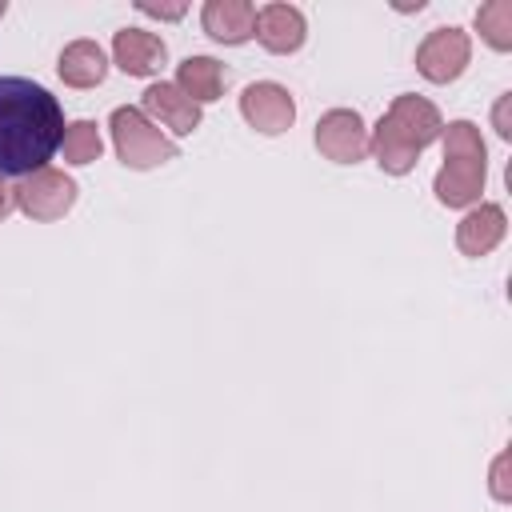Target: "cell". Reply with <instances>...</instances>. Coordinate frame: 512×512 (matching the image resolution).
Instances as JSON below:
<instances>
[{
    "instance_id": "11",
    "label": "cell",
    "mask_w": 512,
    "mask_h": 512,
    "mask_svg": "<svg viewBox=\"0 0 512 512\" xmlns=\"http://www.w3.org/2000/svg\"><path fill=\"white\" fill-rule=\"evenodd\" d=\"M168 60V44L148 28H120L112 36V64L124 76H156Z\"/></svg>"
},
{
    "instance_id": "6",
    "label": "cell",
    "mask_w": 512,
    "mask_h": 512,
    "mask_svg": "<svg viewBox=\"0 0 512 512\" xmlns=\"http://www.w3.org/2000/svg\"><path fill=\"white\" fill-rule=\"evenodd\" d=\"M316 152L332 164H360L368 156V124L356 108H328L316 120Z\"/></svg>"
},
{
    "instance_id": "14",
    "label": "cell",
    "mask_w": 512,
    "mask_h": 512,
    "mask_svg": "<svg viewBox=\"0 0 512 512\" xmlns=\"http://www.w3.org/2000/svg\"><path fill=\"white\" fill-rule=\"evenodd\" d=\"M56 72H60V80L68 88H80V92L84 88H96L108 76V52L96 40H88V36L68 40L60 48V56H56Z\"/></svg>"
},
{
    "instance_id": "23",
    "label": "cell",
    "mask_w": 512,
    "mask_h": 512,
    "mask_svg": "<svg viewBox=\"0 0 512 512\" xmlns=\"http://www.w3.org/2000/svg\"><path fill=\"white\" fill-rule=\"evenodd\" d=\"M4 12H8V4H4V0H0V16H4Z\"/></svg>"
},
{
    "instance_id": "8",
    "label": "cell",
    "mask_w": 512,
    "mask_h": 512,
    "mask_svg": "<svg viewBox=\"0 0 512 512\" xmlns=\"http://www.w3.org/2000/svg\"><path fill=\"white\" fill-rule=\"evenodd\" d=\"M140 112L164 132H172V140L176 136H192L196 128H200V120H204V108L196 104V100H188L172 80H152L148 88H144V100H140Z\"/></svg>"
},
{
    "instance_id": "22",
    "label": "cell",
    "mask_w": 512,
    "mask_h": 512,
    "mask_svg": "<svg viewBox=\"0 0 512 512\" xmlns=\"http://www.w3.org/2000/svg\"><path fill=\"white\" fill-rule=\"evenodd\" d=\"M12 212H16V192H12V184L0 176V220L12 216Z\"/></svg>"
},
{
    "instance_id": "5",
    "label": "cell",
    "mask_w": 512,
    "mask_h": 512,
    "mask_svg": "<svg viewBox=\"0 0 512 512\" xmlns=\"http://www.w3.org/2000/svg\"><path fill=\"white\" fill-rule=\"evenodd\" d=\"M472 64V36L456 24L432 28L420 44H416V72L428 84H452L464 76V68Z\"/></svg>"
},
{
    "instance_id": "21",
    "label": "cell",
    "mask_w": 512,
    "mask_h": 512,
    "mask_svg": "<svg viewBox=\"0 0 512 512\" xmlns=\"http://www.w3.org/2000/svg\"><path fill=\"white\" fill-rule=\"evenodd\" d=\"M136 8L144 16H156V20H184L188 16V4H152V0H140Z\"/></svg>"
},
{
    "instance_id": "19",
    "label": "cell",
    "mask_w": 512,
    "mask_h": 512,
    "mask_svg": "<svg viewBox=\"0 0 512 512\" xmlns=\"http://www.w3.org/2000/svg\"><path fill=\"white\" fill-rule=\"evenodd\" d=\"M488 488H492V496H496L500 504L512 500V488H508V452H500V456L492 460V480H488Z\"/></svg>"
},
{
    "instance_id": "4",
    "label": "cell",
    "mask_w": 512,
    "mask_h": 512,
    "mask_svg": "<svg viewBox=\"0 0 512 512\" xmlns=\"http://www.w3.org/2000/svg\"><path fill=\"white\" fill-rule=\"evenodd\" d=\"M12 192H16V208L28 216V220H36V224H52V220H64L68 212H72V204H76V196H80V184L68 176V172H60V168H40V172H32V176H20L16 184H12Z\"/></svg>"
},
{
    "instance_id": "20",
    "label": "cell",
    "mask_w": 512,
    "mask_h": 512,
    "mask_svg": "<svg viewBox=\"0 0 512 512\" xmlns=\"http://www.w3.org/2000/svg\"><path fill=\"white\" fill-rule=\"evenodd\" d=\"M508 108H512V92H500V96H496V108H492V128H496V136H500V140H512Z\"/></svg>"
},
{
    "instance_id": "17",
    "label": "cell",
    "mask_w": 512,
    "mask_h": 512,
    "mask_svg": "<svg viewBox=\"0 0 512 512\" xmlns=\"http://www.w3.org/2000/svg\"><path fill=\"white\" fill-rule=\"evenodd\" d=\"M480 40L492 48V52H512V0H488L476 8L472 16Z\"/></svg>"
},
{
    "instance_id": "3",
    "label": "cell",
    "mask_w": 512,
    "mask_h": 512,
    "mask_svg": "<svg viewBox=\"0 0 512 512\" xmlns=\"http://www.w3.org/2000/svg\"><path fill=\"white\" fill-rule=\"evenodd\" d=\"M108 132H112V148H116L120 164L132 172H148V168H160V164L180 156V144L168 132H160L136 104L112 108Z\"/></svg>"
},
{
    "instance_id": "12",
    "label": "cell",
    "mask_w": 512,
    "mask_h": 512,
    "mask_svg": "<svg viewBox=\"0 0 512 512\" xmlns=\"http://www.w3.org/2000/svg\"><path fill=\"white\" fill-rule=\"evenodd\" d=\"M200 28L216 44H248L256 36V4L252 0H204Z\"/></svg>"
},
{
    "instance_id": "2",
    "label": "cell",
    "mask_w": 512,
    "mask_h": 512,
    "mask_svg": "<svg viewBox=\"0 0 512 512\" xmlns=\"http://www.w3.org/2000/svg\"><path fill=\"white\" fill-rule=\"evenodd\" d=\"M444 164L432 180V192L444 208H472L480 204L488 180V144L472 120H448L440 132Z\"/></svg>"
},
{
    "instance_id": "15",
    "label": "cell",
    "mask_w": 512,
    "mask_h": 512,
    "mask_svg": "<svg viewBox=\"0 0 512 512\" xmlns=\"http://www.w3.org/2000/svg\"><path fill=\"white\" fill-rule=\"evenodd\" d=\"M368 152L376 156L380 172H388V176H408V172L420 164V148H416L388 116H380V120L368 128Z\"/></svg>"
},
{
    "instance_id": "1",
    "label": "cell",
    "mask_w": 512,
    "mask_h": 512,
    "mask_svg": "<svg viewBox=\"0 0 512 512\" xmlns=\"http://www.w3.org/2000/svg\"><path fill=\"white\" fill-rule=\"evenodd\" d=\"M64 128V108L44 84L0 76V176H32L48 168Z\"/></svg>"
},
{
    "instance_id": "10",
    "label": "cell",
    "mask_w": 512,
    "mask_h": 512,
    "mask_svg": "<svg viewBox=\"0 0 512 512\" xmlns=\"http://www.w3.org/2000/svg\"><path fill=\"white\" fill-rule=\"evenodd\" d=\"M508 236V212L492 200H480L472 204L460 224H456V248L468 256V260H480L488 256L492 248H500V240Z\"/></svg>"
},
{
    "instance_id": "7",
    "label": "cell",
    "mask_w": 512,
    "mask_h": 512,
    "mask_svg": "<svg viewBox=\"0 0 512 512\" xmlns=\"http://www.w3.org/2000/svg\"><path fill=\"white\" fill-rule=\"evenodd\" d=\"M240 116L260 136H280L296 124V96L276 80H252L240 92Z\"/></svg>"
},
{
    "instance_id": "18",
    "label": "cell",
    "mask_w": 512,
    "mask_h": 512,
    "mask_svg": "<svg viewBox=\"0 0 512 512\" xmlns=\"http://www.w3.org/2000/svg\"><path fill=\"white\" fill-rule=\"evenodd\" d=\"M100 152H104V136H100L96 120H72V124L64 128V140H60V156H64V164L84 168V164L100 160Z\"/></svg>"
},
{
    "instance_id": "9",
    "label": "cell",
    "mask_w": 512,
    "mask_h": 512,
    "mask_svg": "<svg viewBox=\"0 0 512 512\" xmlns=\"http://www.w3.org/2000/svg\"><path fill=\"white\" fill-rule=\"evenodd\" d=\"M256 40L272 56H292L308 40V16L296 4H284V0L260 4L256 8Z\"/></svg>"
},
{
    "instance_id": "13",
    "label": "cell",
    "mask_w": 512,
    "mask_h": 512,
    "mask_svg": "<svg viewBox=\"0 0 512 512\" xmlns=\"http://www.w3.org/2000/svg\"><path fill=\"white\" fill-rule=\"evenodd\" d=\"M420 152L428 148V144H436L440 140V132H444V116H440V108L428 100V96H416V92H400L392 104H388V112H384Z\"/></svg>"
},
{
    "instance_id": "16",
    "label": "cell",
    "mask_w": 512,
    "mask_h": 512,
    "mask_svg": "<svg viewBox=\"0 0 512 512\" xmlns=\"http://www.w3.org/2000/svg\"><path fill=\"white\" fill-rule=\"evenodd\" d=\"M188 100H196L200 108L220 100L224 96V84H228V72L216 56H184L176 64V80H172Z\"/></svg>"
}]
</instances>
